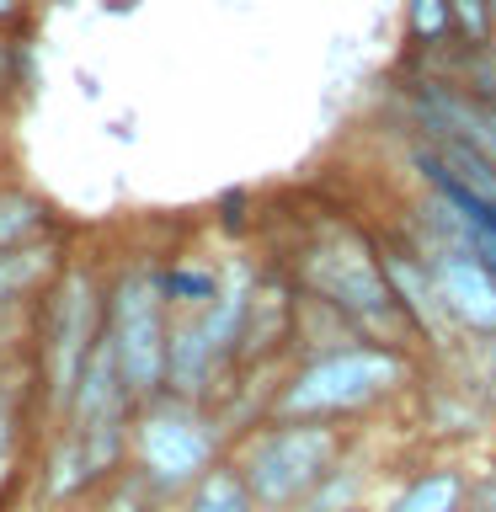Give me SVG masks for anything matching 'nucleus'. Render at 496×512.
Listing matches in <instances>:
<instances>
[{"label": "nucleus", "mask_w": 496, "mask_h": 512, "mask_svg": "<svg viewBox=\"0 0 496 512\" xmlns=\"http://www.w3.org/2000/svg\"><path fill=\"white\" fill-rule=\"evenodd\" d=\"M155 288H160V304H166L171 315H198L219 299L224 262L219 256H198V251L155 256Z\"/></svg>", "instance_id": "1a4fd4ad"}, {"label": "nucleus", "mask_w": 496, "mask_h": 512, "mask_svg": "<svg viewBox=\"0 0 496 512\" xmlns=\"http://www.w3.org/2000/svg\"><path fill=\"white\" fill-rule=\"evenodd\" d=\"M208 224H214V235L230 240V246H246V240H256V235H262V198H256V187L235 182V187L214 192Z\"/></svg>", "instance_id": "4468645a"}, {"label": "nucleus", "mask_w": 496, "mask_h": 512, "mask_svg": "<svg viewBox=\"0 0 496 512\" xmlns=\"http://www.w3.org/2000/svg\"><path fill=\"white\" fill-rule=\"evenodd\" d=\"M70 230L75 224L59 214L54 198H43L22 176H0V251L32 246V240H48V235H70Z\"/></svg>", "instance_id": "9d476101"}, {"label": "nucleus", "mask_w": 496, "mask_h": 512, "mask_svg": "<svg viewBox=\"0 0 496 512\" xmlns=\"http://www.w3.org/2000/svg\"><path fill=\"white\" fill-rule=\"evenodd\" d=\"M416 374H422V352L352 336V342L331 352L294 358L288 368H278V379H272V390L262 400V416L358 427L363 416H374L406 390H416Z\"/></svg>", "instance_id": "f257e3e1"}, {"label": "nucleus", "mask_w": 496, "mask_h": 512, "mask_svg": "<svg viewBox=\"0 0 496 512\" xmlns=\"http://www.w3.org/2000/svg\"><path fill=\"white\" fill-rule=\"evenodd\" d=\"M38 27V0H0V32H32Z\"/></svg>", "instance_id": "6ab92c4d"}, {"label": "nucleus", "mask_w": 496, "mask_h": 512, "mask_svg": "<svg viewBox=\"0 0 496 512\" xmlns=\"http://www.w3.org/2000/svg\"><path fill=\"white\" fill-rule=\"evenodd\" d=\"M230 438L235 432L219 416V406L160 390L139 400L134 416H128V470L171 507L208 464L230 454Z\"/></svg>", "instance_id": "20e7f679"}, {"label": "nucleus", "mask_w": 496, "mask_h": 512, "mask_svg": "<svg viewBox=\"0 0 496 512\" xmlns=\"http://www.w3.org/2000/svg\"><path fill=\"white\" fill-rule=\"evenodd\" d=\"M107 139H112V144H134V139H139V118H134V112L112 118V123H107Z\"/></svg>", "instance_id": "aec40b11"}, {"label": "nucleus", "mask_w": 496, "mask_h": 512, "mask_svg": "<svg viewBox=\"0 0 496 512\" xmlns=\"http://www.w3.org/2000/svg\"><path fill=\"white\" fill-rule=\"evenodd\" d=\"M416 240V235H411ZM422 246V240H416ZM432 267V288L443 299L448 326L459 331V342H480L496 336V272L475 246H422Z\"/></svg>", "instance_id": "6e6552de"}, {"label": "nucleus", "mask_w": 496, "mask_h": 512, "mask_svg": "<svg viewBox=\"0 0 496 512\" xmlns=\"http://www.w3.org/2000/svg\"><path fill=\"white\" fill-rule=\"evenodd\" d=\"M96 6H102L107 16H134V11L144 6V0H96Z\"/></svg>", "instance_id": "4be33fe9"}, {"label": "nucleus", "mask_w": 496, "mask_h": 512, "mask_svg": "<svg viewBox=\"0 0 496 512\" xmlns=\"http://www.w3.org/2000/svg\"><path fill=\"white\" fill-rule=\"evenodd\" d=\"M166 331H171V310L160 304V288H155V256L112 262L107 299H102V347L134 400H150L166 390Z\"/></svg>", "instance_id": "423d86ee"}, {"label": "nucleus", "mask_w": 496, "mask_h": 512, "mask_svg": "<svg viewBox=\"0 0 496 512\" xmlns=\"http://www.w3.org/2000/svg\"><path fill=\"white\" fill-rule=\"evenodd\" d=\"M171 507H176V512H267V507L251 496L246 475L235 470V459H230V454L208 464V470L192 480V486L176 496Z\"/></svg>", "instance_id": "ddd939ff"}, {"label": "nucleus", "mask_w": 496, "mask_h": 512, "mask_svg": "<svg viewBox=\"0 0 496 512\" xmlns=\"http://www.w3.org/2000/svg\"><path fill=\"white\" fill-rule=\"evenodd\" d=\"M102 299H107V267L96 256L70 251V262H64V272L43 294L38 315H32L27 358L38 368V395H43L48 427L64 411L75 379L86 374L91 352L102 347Z\"/></svg>", "instance_id": "7ed1b4c3"}, {"label": "nucleus", "mask_w": 496, "mask_h": 512, "mask_svg": "<svg viewBox=\"0 0 496 512\" xmlns=\"http://www.w3.org/2000/svg\"><path fill=\"white\" fill-rule=\"evenodd\" d=\"M283 272H288V283H294L299 294L331 304V310L342 315L358 336L416 352L411 320L400 315L390 283H384V272H379L374 230H363L358 219L320 214L310 230L294 240Z\"/></svg>", "instance_id": "f03ea898"}, {"label": "nucleus", "mask_w": 496, "mask_h": 512, "mask_svg": "<svg viewBox=\"0 0 496 512\" xmlns=\"http://www.w3.org/2000/svg\"><path fill=\"white\" fill-rule=\"evenodd\" d=\"M448 16H454V43H464V48H491L496 43L491 0H448Z\"/></svg>", "instance_id": "f3484780"}, {"label": "nucleus", "mask_w": 496, "mask_h": 512, "mask_svg": "<svg viewBox=\"0 0 496 512\" xmlns=\"http://www.w3.org/2000/svg\"><path fill=\"white\" fill-rule=\"evenodd\" d=\"M75 251V230L70 235H48L32 246H11L0 251V358L27 352L32 336V315H38L43 294L54 288V278L64 272Z\"/></svg>", "instance_id": "0eeeda50"}, {"label": "nucleus", "mask_w": 496, "mask_h": 512, "mask_svg": "<svg viewBox=\"0 0 496 512\" xmlns=\"http://www.w3.org/2000/svg\"><path fill=\"white\" fill-rule=\"evenodd\" d=\"M358 448V427L299 422V416H256L230 438V459L246 475L251 496L267 512H288L336 459Z\"/></svg>", "instance_id": "39448f33"}, {"label": "nucleus", "mask_w": 496, "mask_h": 512, "mask_svg": "<svg viewBox=\"0 0 496 512\" xmlns=\"http://www.w3.org/2000/svg\"><path fill=\"white\" fill-rule=\"evenodd\" d=\"M400 32H406V48L454 43V16H448V0H400Z\"/></svg>", "instance_id": "2eb2a0df"}, {"label": "nucleus", "mask_w": 496, "mask_h": 512, "mask_svg": "<svg viewBox=\"0 0 496 512\" xmlns=\"http://www.w3.org/2000/svg\"><path fill=\"white\" fill-rule=\"evenodd\" d=\"M75 91H80V102H102V75L96 70H75Z\"/></svg>", "instance_id": "412c9836"}, {"label": "nucleus", "mask_w": 496, "mask_h": 512, "mask_svg": "<svg viewBox=\"0 0 496 512\" xmlns=\"http://www.w3.org/2000/svg\"><path fill=\"white\" fill-rule=\"evenodd\" d=\"M368 491H374V464L358 459V448H352V454L336 459L331 470L320 475L288 512H363L368 507Z\"/></svg>", "instance_id": "f8f14e48"}, {"label": "nucleus", "mask_w": 496, "mask_h": 512, "mask_svg": "<svg viewBox=\"0 0 496 512\" xmlns=\"http://www.w3.org/2000/svg\"><path fill=\"white\" fill-rule=\"evenodd\" d=\"M464 502H470V470L459 459H432L400 480L379 512H459Z\"/></svg>", "instance_id": "9b49d317"}, {"label": "nucleus", "mask_w": 496, "mask_h": 512, "mask_svg": "<svg viewBox=\"0 0 496 512\" xmlns=\"http://www.w3.org/2000/svg\"><path fill=\"white\" fill-rule=\"evenodd\" d=\"M363 512H379V507H363Z\"/></svg>", "instance_id": "5701e85b"}, {"label": "nucleus", "mask_w": 496, "mask_h": 512, "mask_svg": "<svg viewBox=\"0 0 496 512\" xmlns=\"http://www.w3.org/2000/svg\"><path fill=\"white\" fill-rule=\"evenodd\" d=\"M459 512H470V507H459Z\"/></svg>", "instance_id": "393cba45"}, {"label": "nucleus", "mask_w": 496, "mask_h": 512, "mask_svg": "<svg viewBox=\"0 0 496 512\" xmlns=\"http://www.w3.org/2000/svg\"><path fill=\"white\" fill-rule=\"evenodd\" d=\"M470 512H496V459L480 464V470H470V502H464Z\"/></svg>", "instance_id": "a211bd4d"}, {"label": "nucleus", "mask_w": 496, "mask_h": 512, "mask_svg": "<svg viewBox=\"0 0 496 512\" xmlns=\"http://www.w3.org/2000/svg\"><path fill=\"white\" fill-rule=\"evenodd\" d=\"M491 11H496V0H491Z\"/></svg>", "instance_id": "b1692460"}, {"label": "nucleus", "mask_w": 496, "mask_h": 512, "mask_svg": "<svg viewBox=\"0 0 496 512\" xmlns=\"http://www.w3.org/2000/svg\"><path fill=\"white\" fill-rule=\"evenodd\" d=\"M459 368L464 379H470V390L480 395V406H486V416L496 422V336H480V342H464L454 358H448Z\"/></svg>", "instance_id": "dca6fc26"}]
</instances>
